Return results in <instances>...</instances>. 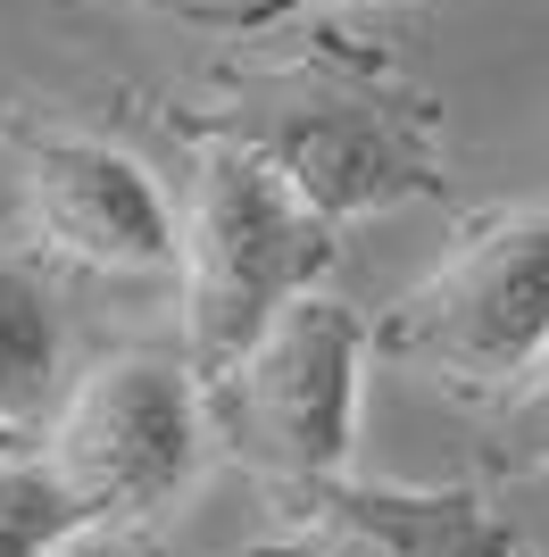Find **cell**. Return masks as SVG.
<instances>
[{"label": "cell", "instance_id": "cell-13", "mask_svg": "<svg viewBox=\"0 0 549 557\" xmlns=\"http://www.w3.org/2000/svg\"><path fill=\"white\" fill-rule=\"evenodd\" d=\"M541 557H549V549H541Z\"/></svg>", "mask_w": 549, "mask_h": 557}, {"label": "cell", "instance_id": "cell-3", "mask_svg": "<svg viewBox=\"0 0 549 557\" xmlns=\"http://www.w3.org/2000/svg\"><path fill=\"white\" fill-rule=\"evenodd\" d=\"M366 358H375V325H358L333 292H300V300L208 383V424H217L258 474H274L283 491L350 474Z\"/></svg>", "mask_w": 549, "mask_h": 557}, {"label": "cell", "instance_id": "cell-11", "mask_svg": "<svg viewBox=\"0 0 549 557\" xmlns=\"http://www.w3.org/2000/svg\"><path fill=\"white\" fill-rule=\"evenodd\" d=\"M59 557H159V541H142L134 524H91V533H75Z\"/></svg>", "mask_w": 549, "mask_h": 557}, {"label": "cell", "instance_id": "cell-6", "mask_svg": "<svg viewBox=\"0 0 549 557\" xmlns=\"http://www.w3.org/2000/svg\"><path fill=\"white\" fill-rule=\"evenodd\" d=\"M258 557H516L508 524L466 483H292L283 541Z\"/></svg>", "mask_w": 549, "mask_h": 557}, {"label": "cell", "instance_id": "cell-7", "mask_svg": "<svg viewBox=\"0 0 549 557\" xmlns=\"http://www.w3.org/2000/svg\"><path fill=\"white\" fill-rule=\"evenodd\" d=\"M283 175H292L308 200H317L325 216L342 209H375V200H400V191L416 184V159L400 150V141L383 134V125H366V116L350 109H325V116H300L283 141H258Z\"/></svg>", "mask_w": 549, "mask_h": 557}, {"label": "cell", "instance_id": "cell-4", "mask_svg": "<svg viewBox=\"0 0 549 557\" xmlns=\"http://www.w3.org/2000/svg\"><path fill=\"white\" fill-rule=\"evenodd\" d=\"M208 449V383L192 358H100V367L59 399L42 458L59 466V483L91 508V524H142L159 516Z\"/></svg>", "mask_w": 549, "mask_h": 557}, {"label": "cell", "instance_id": "cell-2", "mask_svg": "<svg viewBox=\"0 0 549 557\" xmlns=\"http://www.w3.org/2000/svg\"><path fill=\"white\" fill-rule=\"evenodd\" d=\"M375 358L475 399H508L549 358V209H508L466 233L375 325Z\"/></svg>", "mask_w": 549, "mask_h": 557}, {"label": "cell", "instance_id": "cell-1", "mask_svg": "<svg viewBox=\"0 0 549 557\" xmlns=\"http://www.w3.org/2000/svg\"><path fill=\"white\" fill-rule=\"evenodd\" d=\"M175 275H183V358L200 383H217L300 292H317L333 275V216L258 141H225L200 159Z\"/></svg>", "mask_w": 549, "mask_h": 557}, {"label": "cell", "instance_id": "cell-9", "mask_svg": "<svg viewBox=\"0 0 549 557\" xmlns=\"http://www.w3.org/2000/svg\"><path fill=\"white\" fill-rule=\"evenodd\" d=\"M75 533H91V508L59 483L42 449L0 458V557H59Z\"/></svg>", "mask_w": 549, "mask_h": 557}, {"label": "cell", "instance_id": "cell-12", "mask_svg": "<svg viewBox=\"0 0 549 557\" xmlns=\"http://www.w3.org/2000/svg\"><path fill=\"white\" fill-rule=\"evenodd\" d=\"M25 433H34V424H25V417H9V408H0V458H9V449H25Z\"/></svg>", "mask_w": 549, "mask_h": 557}, {"label": "cell", "instance_id": "cell-10", "mask_svg": "<svg viewBox=\"0 0 549 557\" xmlns=\"http://www.w3.org/2000/svg\"><path fill=\"white\" fill-rule=\"evenodd\" d=\"M500 449L508 466H541L549 474V358L500 399Z\"/></svg>", "mask_w": 549, "mask_h": 557}, {"label": "cell", "instance_id": "cell-8", "mask_svg": "<svg viewBox=\"0 0 549 557\" xmlns=\"http://www.w3.org/2000/svg\"><path fill=\"white\" fill-rule=\"evenodd\" d=\"M59 392V308L50 283L17 258H0V408L9 417H42V399Z\"/></svg>", "mask_w": 549, "mask_h": 557}, {"label": "cell", "instance_id": "cell-5", "mask_svg": "<svg viewBox=\"0 0 549 557\" xmlns=\"http://www.w3.org/2000/svg\"><path fill=\"white\" fill-rule=\"evenodd\" d=\"M25 216L59 258L91 275H175L183 216L167 209L159 175L134 150L59 134L25 150Z\"/></svg>", "mask_w": 549, "mask_h": 557}]
</instances>
